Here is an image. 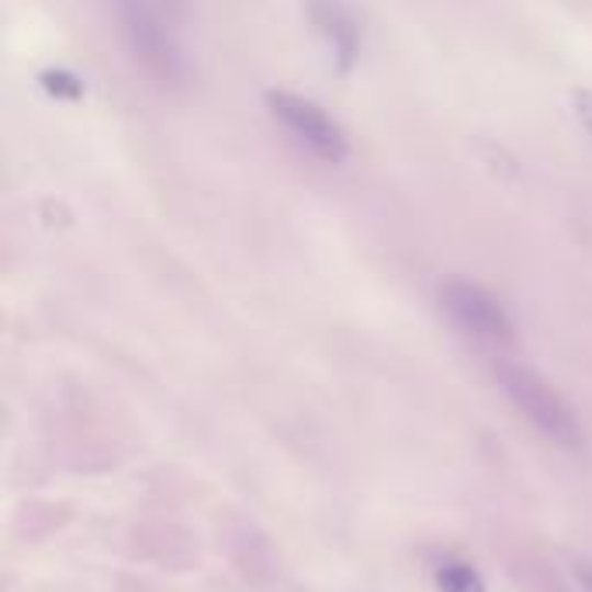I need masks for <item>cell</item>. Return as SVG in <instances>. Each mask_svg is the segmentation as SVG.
<instances>
[{"instance_id":"cell-4","label":"cell","mask_w":592,"mask_h":592,"mask_svg":"<svg viewBox=\"0 0 592 592\" xmlns=\"http://www.w3.org/2000/svg\"><path fill=\"white\" fill-rule=\"evenodd\" d=\"M267 112L292 132V136L326 163H343L350 157V139L337 118H329L322 107L292 91H267L263 94Z\"/></svg>"},{"instance_id":"cell-6","label":"cell","mask_w":592,"mask_h":592,"mask_svg":"<svg viewBox=\"0 0 592 592\" xmlns=\"http://www.w3.org/2000/svg\"><path fill=\"white\" fill-rule=\"evenodd\" d=\"M433 582L441 592H489L486 579H481L465 561H441L433 572Z\"/></svg>"},{"instance_id":"cell-1","label":"cell","mask_w":592,"mask_h":592,"mask_svg":"<svg viewBox=\"0 0 592 592\" xmlns=\"http://www.w3.org/2000/svg\"><path fill=\"white\" fill-rule=\"evenodd\" d=\"M492 378L499 391L510 399V406L544 436V441H551L555 447L572 451V454L585 447V433H582L576 409L568 406L565 395L547 385L534 367L499 357L492 361Z\"/></svg>"},{"instance_id":"cell-9","label":"cell","mask_w":592,"mask_h":592,"mask_svg":"<svg viewBox=\"0 0 592 592\" xmlns=\"http://www.w3.org/2000/svg\"><path fill=\"white\" fill-rule=\"evenodd\" d=\"M572 576H576V582H579L582 592H592V561H589V558H579V561L572 565Z\"/></svg>"},{"instance_id":"cell-2","label":"cell","mask_w":592,"mask_h":592,"mask_svg":"<svg viewBox=\"0 0 592 592\" xmlns=\"http://www.w3.org/2000/svg\"><path fill=\"white\" fill-rule=\"evenodd\" d=\"M112 11H115L125 49L152 80L181 83L187 77L181 42L149 0H112Z\"/></svg>"},{"instance_id":"cell-8","label":"cell","mask_w":592,"mask_h":592,"mask_svg":"<svg viewBox=\"0 0 592 592\" xmlns=\"http://www.w3.org/2000/svg\"><path fill=\"white\" fill-rule=\"evenodd\" d=\"M572 104H576V115H579L582 128L589 132V139H592V91H589V87H582V91L572 94Z\"/></svg>"},{"instance_id":"cell-5","label":"cell","mask_w":592,"mask_h":592,"mask_svg":"<svg viewBox=\"0 0 592 592\" xmlns=\"http://www.w3.org/2000/svg\"><path fill=\"white\" fill-rule=\"evenodd\" d=\"M309 18L322 42L333 53V62L340 73L354 70V62L361 56V25L357 18L346 11L343 0H309Z\"/></svg>"},{"instance_id":"cell-3","label":"cell","mask_w":592,"mask_h":592,"mask_svg":"<svg viewBox=\"0 0 592 592\" xmlns=\"http://www.w3.org/2000/svg\"><path fill=\"white\" fill-rule=\"evenodd\" d=\"M441 309L447 312V319L460 329V333L478 343L510 346L516 340V326H513L510 312L502 309V301L475 281H460V277L444 281Z\"/></svg>"},{"instance_id":"cell-7","label":"cell","mask_w":592,"mask_h":592,"mask_svg":"<svg viewBox=\"0 0 592 592\" xmlns=\"http://www.w3.org/2000/svg\"><path fill=\"white\" fill-rule=\"evenodd\" d=\"M38 83H42V91H46L49 98H56V101H80L87 94L83 80L77 73H70V70H62V66H49V70H42Z\"/></svg>"}]
</instances>
